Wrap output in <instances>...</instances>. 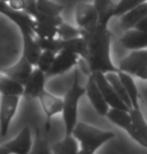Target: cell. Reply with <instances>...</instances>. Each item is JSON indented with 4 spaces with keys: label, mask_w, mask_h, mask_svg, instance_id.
I'll use <instances>...</instances> for the list:
<instances>
[{
    "label": "cell",
    "mask_w": 147,
    "mask_h": 154,
    "mask_svg": "<svg viewBox=\"0 0 147 154\" xmlns=\"http://www.w3.org/2000/svg\"><path fill=\"white\" fill-rule=\"evenodd\" d=\"M121 45L127 49L137 51V49L147 48V32L141 31L136 28L125 30L124 35L120 39Z\"/></svg>",
    "instance_id": "16"
},
{
    "label": "cell",
    "mask_w": 147,
    "mask_h": 154,
    "mask_svg": "<svg viewBox=\"0 0 147 154\" xmlns=\"http://www.w3.org/2000/svg\"><path fill=\"white\" fill-rule=\"evenodd\" d=\"M57 35H59L60 39L75 38V37L81 36V29L80 28L73 27L72 25L68 24V23L63 22L62 24H60L57 26Z\"/></svg>",
    "instance_id": "29"
},
{
    "label": "cell",
    "mask_w": 147,
    "mask_h": 154,
    "mask_svg": "<svg viewBox=\"0 0 147 154\" xmlns=\"http://www.w3.org/2000/svg\"><path fill=\"white\" fill-rule=\"evenodd\" d=\"M106 117L111 122H113L114 124H116L117 126L126 130V132L128 133L131 138H133L138 144H140L141 146L144 147L142 139L140 138L139 134L137 133L136 129L133 126L129 111H126V110H122V109H117V108H111L109 109V111L106 114Z\"/></svg>",
    "instance_id": "7"
},
{
    "label": "cell",
    "mask_w": 147,
    "mask_h": 154,
    "mask_svg": "<svg viewBox=\"0 0 147 154\" xmlns=\"http://www.w3.org/2000/svg\"><path fill=\"white\" fill-rule=\"evenodd\" d=\"M0 13L4 14L8 18L11 19L19 27L21 34H31L34 35L31 29V23L33 18L24 10H14L8 3L0 0Z\"/></svg>",
    "instance_id": "9"
},
{
    "label": "cell",
    "mask_w": 147,
    "mask_h": 154,
    "mask_svg": "<svg viewBox=\"0 0 147 154\" xmlns=\"http://www.w3.org/2000/svg\"><path fill=\"white\" fill-rule=\"evenodd\" d=\"M85 93H86V88L81 85L79 71L76 69L72 86L65 96L64 106H63V111H62L63 119H64V124H65L66 135L72 134L75 126H76L77 119H78L79 101Z\"/></svg>",
    "instance_id": "3"
},
{
    "label": "cell",
    "mask_w": 147,
    "mask_h": 154,
    "mask_svg": "<svg viewBox=\"0 0 147 154\" xmlns=\"http://www.w3.org/2000/svg\"><path fill=\"white\" fill-rule=\"evenodd\" d=\"M76 21L81 30L93 32L98 26V15L93 4L79 3L76 7Z\"/></svg>",
    "instance_id": "8"
},
{
    "label": "cell",
    "mask_w": 147,
    "mask_h": 154,
    "mask_svg": "<svg viewBox=\"0 0 147 154\" xmlns=\"http://www.w3.org/2000/svg\"><path fill=\"white\" fill-rule=\"evenodd\" d=\"M147 0H120V2L115 7L114 16H121L127 11L133 9L138 5L144 3Z\"/></svg>",
    "instance_id": "30"
},
{
    "label": "cell",
    "mask_w": 147,
    "mask_h": 154,
    "mask_svg": "<svg viewBox=\"0 0 147 154\" xmlns=\"http://www.w3.org/2000/svg\"><path fill=\"white\" fill-rule=\"evenodd\" d=\"M51 151L56 154H77L79 153V144L73 134L66 135L62 141L53 144Z\"/></svg>",
    "instance_id": "22"
},
{
    "label": "cell",
    "mask_w": 147,
    "mask_h": 154,
    "mask_svg": "<svg viewBox=\"0 0 147 154\" xmlns=\"http://www.w3.org/2000/svg\"><path fill=\"white\" fill-rule=\"evenodd\" d=\"M93 5L98 15V24L107 27L110 19L114 16L116 4L112 0H95Z\"/></svg>",
    "instance_id": "18"
},
{
    "label": "cell",
    "mask_w": 147,
    "mask_h": 154,
    "mask_svg": "<svg viewBox=\"0 0 147 154\" xmlns=\"http://www.w3.org/2000/svg\"><path fill=\"white\" fill-rule=\"evenodd\" d=\"M2 1H4V2H6V3H8V1H9V0H2Z\"/></svg>",
    "instance_id": "34"
},
{
    "label": "cell",
    "mask_w": 147,
    "mask_h": 154,
    "mask_svg": "<svg viewBox=\"0 0 147 154\" xmlns=\"http://www.w3.org/2000/svg\"><path fill=\"white\" fill-rule=\"evenodd\" d=\"M118 75H119L121 82H122L124 88H125V91L127 93L129 99H130L132 108L139 109V100H138L139 94H138V89L135 85L134 80L132 79V75L121 71H118Z\"/></svg>",
    "instance_id": "21"
},
{
    "label": "cell",
    "mask_w": 147,
    "mask_h": 154,
    "mask_svg": "<svg viewBox=\"0 0 147 154\" xmlns=\"http://www.w3.org/2000/svg\"><path fill=\"white\" fill-rule=\"evenodd\" d=\"M36 9L41 13L48 15H60L64 9V6L54 3L51 0H35Z\"/></svg>",
    "instance_id": "27"
},
{
    "label": "cell",
    "mask_w": 147,
    "mask_h": 154,
    "mask_svg": "<svg viewBox=\"0 0 147 154\" xmlns=\"http://www.w3.org/2000/svg\"><path fill=\"white\" fill-rule=\"evenodd\" d=\"M22 40H23V53H22V54L26 57L31 65L36 66L42 49L37 45L34 35L22 34Z\"/></svg>",
    "instance_id": "19"
},
{
    "label": "cell",
    "mask_w": 147,
    "mask_h": 154,
    "mask_svg": "<svg viewBox=\"0 0 147 154\" xmlns=\"http://www.w3.org/2000/svg\"><path fill=\"white\" fill-rule=\"evenodd\" d=\"M38 100L41 104V107L47 115V124H45V129L48 132L51 128V120L54 115L59 114L63 111V106H64V100L59 97H56L54 95H51V93L47 92L44 89L38 95Z\"/></svg>",
    "instance_id": "12"
},
{
    "label": "cell",
    "mask_w": 147,
    "mask_h": 154,
    "mask_svg": "<svg viewBox=\"0 0 147 154\" xmlns=\"http://www.w3.org/2000/svg\"><path fill=\"white\" fill-rule=\"evenodd\" d=\"M37 45L40 46L42 51H51L54 53L60 51V38H41V37L34 36Z\"/></svg>",
    "instance_id": "31"
},
{
    "label": "cell",
    "mask_w": 147,
    "mask_h": 154,
    "mask_svg": "<svg viewBox=\"0 0 147 154\" xmlns=\"http://www.w3.org/2000/svg\"><path fill=\"white\" fill-rule=\"evenodd\" d=\"M31 29L33 31L34 36L41 37V38H54L57 33V26L44 24V23L38 22L34 19L31 23Z\"/></svg>",
    "instance_id": "26"
},
{
    "label": "cell",
    "mask_w": 147,
    "mask_h": 154,
    "mask_svg": "<svg viewBox=\"0 0 147 154\" xmlns=\"http://www.w3.org/2000/svg\"><path fill=\"white\" fill-rule=\"evenodd\" d=\"M81 35L88 43V56L86 62L91 72H101L103 74L109 72H118L110 57L111 33L108 27H103L98 24L93 32L81 30Z\"/></svg>",
    "instance_id": "1"
},
{
    "label": "cell",
    "mask_w": 147,
    "mask_h": 154,
    "mask_svg": "<svg viewBox=\"0 0 147 154\" xmlns=\"http://www.w3.org/2000/svg\"><path fill=\"white\" fill-rule=\"evenodd\" d=\"M72 134L81 144L80 154H93L104 143L115 137L113 132L104 131L82 122H77Z\"/></svg>",
    "instance_id": "2"
},
{
    "label": "cell",
    "mask_w": 147,
    "mask_h": 154,
    "mask_svg": "<svg viewBox=\"0 0 147 154\" xmlns=\"http://www.w3.org/2000/svg\"><path fill=\"white\" fill-rule=\"evenodd\" d=\"M146 15H147V1L138 5V6L133 8V9L127 11L123 15H121V20H120L121 26H122L124 30L134 28L135 25Z\"/></svg>",
    "instance_id": "17"
},
{
    "label": "cell",
    "mask_w": 147,
    "mask_h": 154,
    "mask_svg": "<svg viewBox=\"0 0 147 154\" xmlns=\"http://www.w3.org/2000/svg\"><path fill=\"white\" fill-rule=\"evenodd\" d=\"M0 94L22 96L23 95V86L2 72H0Z\"/></svg>",
    "instance_id": "23"
},
{
    "label": "cell",
    "mask_w": 147,
    "mask_h": 154,
    "mask_svg": "<svg viewBox=\"0 0 147 154\" xmlns=\"http://www.w3.org/2000/svg\"><path fill=\"white\" fill-rule=\"evenodd\" d=\"M146 106H147V104H146Z\"/></svg>",
    "instance_id": "35"
},
{
    "label": "cell",
    "mask_w": 147,
    "mask_h": 154,
    "mask_svg": "<svg viewBox=\"0 0 147 154\" xmlns=\"http://www.w3.org/2000/svg\"><path fill=\"white\" fill-rule=\"evenodd\" d=\"M8 5L14 10H24L25 0H9Z\"/></svg>",
    "instance_id": "32"
},
{
    "label": "cell",
    "mask_w": 147,
    "mask_h": 154,
    "mask_svg": "<svg viewBox=\"0 0 147 154\" xmlns=\"http://www.w3.org/2000/svg\"><path fill=\"white\" fill-rule=\"evenodd\" d=\"M45 72L38 68L34 69L23 86V96L25 98L33 99L37 98L39 93L44 89Z\"/></svg>",
    "instance_id": "14"
},
{
    "label": "cell",
    "mask_w": 147,
    "mask_h": 154,
    "mask_svg": "<svg viewBox=\"0 0 147 154\" xmlns=\"http://www.w3.org/2000/svg\"><path fill=\"white\" fill-rule=\"evenodd\" d=\"M86 94H87L91 104L93 105L97 113L101 116H106L107 112L109 111L110 107L107 104V102L104 99L102 93H101L99 87H98L96 81H95L94 75L91 72L89 75L88 82L86 84Z\"/></svg>",
    "instance_id": "13"
},
{
    "label": "cell",
    "mask_w": 147,
    "mask_h": 154,
    "mask_svg": "<svg viewBox=\"0 0 147 154\" xmlns=\"http://www.w3.org/2000/svg\"><path fill=\"white\" fill-rule=\"evenodd\" d=\"M32 71H33V66L31 65L27 60L26 57L22 54L20 60L15 65L10 66V68L4 69L2 72H3L5 75H7L8 77H10L11 79L16 81L17 83L24 86V84L26 83V81L28 78H29V75L31 72H32Z\"/></svg>",
    "instance_id": "15"
},
{
    "label": "cell",
    "mask_w": 147,
    "mask_h": 154,
    "mask_svg": "<svg viewBox=\"0 0 147 154\" xmlns=\"http://www.w3.org/2000/svg\"><path fill=\"white\" fill-rule=\"evenodd\" d=\"M105 77L106 79L108 80V82L111 84V86L113 87L114 91L116 92V94L118 97L120 98V100L124 102L126 104V106L128 107L129 109L132 108V104H131V101L129 99L127 93L125 91V88H124L122 82H121L119 75H118V72H106L105 74Z\"/></svg>",
    "instance_id": "24"
},
{
    "label": "cell",
    "mask_w": 147,
    "mask_h": 154,
    "mask_svg": "<svg viewBox=\"0 0 147 154\" xmlns=\"http://www.w3.org/2000/svg\"><path fill=\"white\" fill-rule=\"evenodd\" d=\"M94 75L95 81H96L98 87H99L101 93H102L104 99L107 102L110 108H117V109H122L129 111V109L126 104L120 100V98L118 97L116 92L114 91L113 87L111 86V84L108 82V80L106 79L105 74L101 72H92Z\"/></svg>",
    "instance_id": "10"
},
{
    "label": "cell",
    "mask_w": 147,
    "mask_h": 154,
    "mask_svg": "<svg viewBox=\"0 0 147 154\" xmlns=\"http://www.w3.org/2000/svg\"><path fill=\"white\" fill-rule=\"evenodd\" d=\"M79 60V56L74 53L67 51V49H60L56 54V57L54 60V63L51 65V69L45 74L47 77L51 75H57L65 74L66 72L75 66Z\"/></svg>",
    "instance_id": "11"
},
{
    "label": "cell",
    "mask_w": 147,
    "mask_h": 154,
    "mask_svg": "<svg viewBox=\"0 0 147 154\" xmlns=\"http://www.w3.org/2000/svg\"><path fill=\"white\" fill-rule=\"evenodd\" d=\"M134 28H136V29H139L141 31H144V32H147V15L144 16L143 18L141 19L136 25H135Z\"/></svg>",
    "instance_id": "33"
},
{
    "label": "cell",
    "mask_w": 147,
    "mask_h": 154,
    "mask_svg": "<svg viewBox=\"0 0 147 154\" xmlns=\"http://www.w3.org/2000/svg\"><path fill=\"white\" fill-rule=\"evenodd\" d=\"M118 69L135 75L142 80H147V49H137L121 60Z\"/></svg>",
    "instance_id": "4"
},
{
    "label": "cell",
    "mask_w": 147,
    "mask_h": 154,
    "mask_svg": "<svg viewBox=\"0 0 147 154\" xmlns=\"http://www.w3.org/2000/svg\"><path fill=\"white\" fill-rule=\"evenodd\" d=\"M129 114L131 116V120L134 128L136 129L140 138L142 139L144 147L147 148V123L145 118L143 117V114L141 113L140 109L131 108L129 110Z\"/></svg>",
    "instance_id": "25"
},
{
    "label": "cell",
    "mask_w": 147,
    "mask_h": 154,
    "mask_svg": "<svg viewBox=\"0 0 147 154\" xmlns=\"http://www.w3.org/2000/svg\"><path fill=\"white\" fill-rule=\"evenodd\" d=\"M56 54L57 53L51 51H42L39 56L38 60H37L36 68H38L39 69H41L42 72L47 74L48 69H51V65H53Z\"/></svg>",
    "instance_id": "28"
},
{
    "label": "cell",
    "mask_w": 147,
    "mask_h": 154,
    "mask_svg": "<svg viewBox=\"0 0 147 154\" xmlns=\"http://www.w3.org/2000/svg\"><path fill=\"white\" fill-rule=\"evenodd\" d=\"M31 133L25 126L13 140L0 145V154H27L31 149Z\"/></svg>",
    "instance_id": "6"
},
{
    "label": "cell",
    "mask_w": 147,
    "mask_h": 154,
    "mask_svg": "<svg viewBox=\"0 0 147 154\" xmlns=\"http://www.w3.org/2000/svg\"><path fill=\"white\" fill-rule=\"evenodd\" d=\"M60 49H67V51L76 54L79 57H83L84 60H86L88 56V43L82 35L71 39L60 38Z\"/></svg>",
    "instance_id": "20"
},
{
    "label": "cell",
    "mask_w": 147,
    "mask_h": 154,
    "mask_svg": "<svg viewBox=\"0 0 147 154\" xmlns=\"http://www.w3.org/2000/svg\"><path fill=\"white\" fill-rule=\"evenodd\" d=\"M20 96L2 95L0 103V133L1 136L7 134L10 122L15 115L19 104Z\"/></svg>",
    "instance_id": "5"
}]
</instances>
